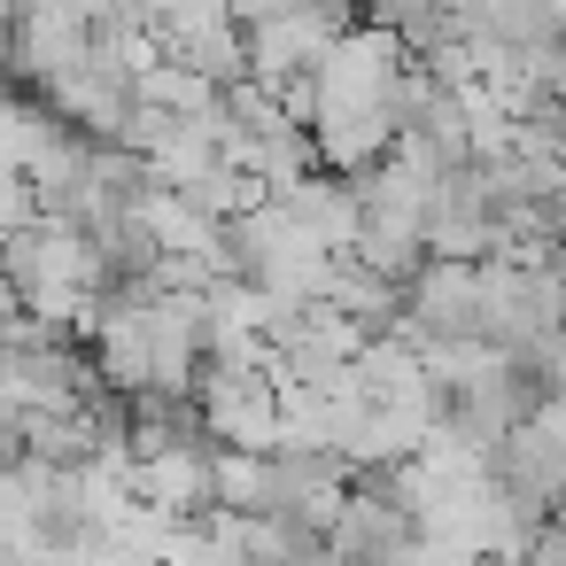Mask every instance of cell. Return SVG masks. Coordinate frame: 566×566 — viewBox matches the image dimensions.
<instances>
[{
	"mask_svg": "<svg viewBox=\"0 0 566 566\" xmlns=\"http://www.w3.org/2000/svg\"><path fill=\"white\" fill-rule=\"evenodd\" d=\"M202 434L233 442V450H280V373L264 365H202Z\"/></svg>",
	"mask_w": 566,
	"mask_h": 566,
	"instance_id": "cell-1",
	"label": "cell"
},
{
	"mask_svg": "<svg viewBox=\"0 0 566 566\" xmlns=\"http://www.w3.org/2000/svg\"><path fill=\"white\" fill-rule=\"evenodd\" d=\"M411 318H419V334H481V264L427 256L411 272Z\"/></svg>",
	"mask_w": 566,
	"mask_h": 566,
	"instance_id": "cell-2",
	"label": "cell"
}]
</instances>
